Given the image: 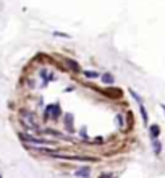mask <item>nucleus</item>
I'll return each mask as SVG.
<instances>
[{
	"label": "nucleus",
	"mask_w": 165,
	"mask_h": 178,
	"mask_svg": "<svg viewBox=\"0 0 165 178\" xmlns=\"http://www.w3.org/2000/svg\"><path fill=\"white\" fill-rule=\"evenodd\" d=\"M21 139L26 141V142H31V144H37V146H42V144H52L54 141H47V139H39V138H34V136H29V134H20Z\"/></svg>",
	"instance_id": "nucleus-1"
},
{
	"label": "nucleus",
	"mask_w": 165,
	"mask_h": 178,
	"mask_svg": "<svg viewBox=\"0 0 165 178\" xmlns=\"http://www.w3.org/2000/svg\"><path fill=\"white\" fill-rule=\"evenodd\" d=\"M63 125L68 133H75V125H73V115L71 113H65L63 115Z\"/></svg>",
	"instance_id": "nucleus-2"
},
{
	"label": "nucleus",
	"mask_w": 165,
	"mask_h": 178,
	"mask_svg": "<svg viewBox=\"0 0 165 178\" xmlns=\"http://www.w3.org/2000/svg\"><path fill=\"white\" fill-rule=\"evenodd\" d=\"M75 175H76L78 178H89V175H91V167H81V168H78L76 172H75Z\"/></svg>",
	"instance_id": "nucleus-3"
},
{
	"label": "nucleus",
	"mask_w": 165,
	"mask_h": 178,
	"mask_svg": "<svg viewBox=\"0 0 165 178\" xmlns=\"http://www.w3.org/2000/svg\"><path fill=\"white\" fill-rule=\"evenodd\" d=\"M139 105V112H141V118H142V123H144L146 126H149V115H147V110L144 107V102L138 104Z\"/></svg>",
	"instance_id": "nucleus-4"
},
{
	"label": "nucleus",
	"mask_w": 165,
	"mask_h": 178,
	"mask_svg": "<svg viewBox=\"0 0 165 178\" xmlns=\"http://www.w3.org/2000/svg\"><path fill=\"white\" fill-rule=\"evenodd\" d=\"M152 151H154V154L159 157V155L162 154V142H160V139L157 138V139H152Z\"/></svg>",
	"instance_id": "nucleus-5"
},
{
	"label": "nucleus",
	"mask_w": 165,
	"mask_h": 178,
	"mask_svg": "<svg viewBox=\"0 0 165 178\" xmlns=\"http://www.w3.org/2000/svg\"><path fill=\"white\" fill-rule=\"evenodd\" d=\"M100 80H102L104 84H113L115 83V76L112 73H104V75H100Z\"/></svg>",
	"instance_id": "nucleus-6"
},
{
	"label": "nucleus",
	"mask_w": 165,
	"mask_h": 178,
	"mask_svg": "<svg viewBox=\"0 0 165 178\" xmlns=\"http://www.w3.org/2000/svg\"><path fill=\"white\" fill-rule=\"evenodd\" d=\"M149 133H150V139H157V138H159V134H160V128H159V125H152V126H149Z\"/></svg>",
	"instance_id": "nucleus-7"
},
{
	"label": "nucleus",
	"mask_w": 165,
	"mask_h": 178,
	"mask_svg": "<svg viewBox=\"0 0 165 178\" xmlns=\"http://www.w3.org/2000/svg\"><path fill=\"white\" fill-rule=\"evenodd\" d=\"M84 78H88V80H96V78H100V73H97V71H92V70H86L83 71Z\"/></svg>",
	"instance_id": "nucleus-8"
},
{
	"label": "nucleus",
	"mask_w": 165,
	"mask_h": 178,
	"mask_svg": "<svg viewBox=\"0 0 165 178\" xmlns=\"http://www.w3.org/2000/svg\"><path fill=\"white\" fill-rule=\"evenodd\" d=\"M54 36H57V37H63V39H71V36L67 34V33H60V31H54Z\"/></svg>",
	"instance_id": "nucleus-9"
},
{
	"label": "nucleus",
	"mask_w": 165,
	"mask_h": 178,
	"mask_svg": "<svg viewBox=\"0 0 165 178\" xmlns=\"http://www.w3.org/2000/svg\"><path fill=\"white\" fill-rule=\"evenodd\" d=\"M67 62H68V67H70L71 70H75V71L80 70V65H78V63H76L75 60H67Z\"/></svg>",
	"instance_id": "nucleus-10"
},
{
	"label": "nucleus",
	"mask_w": 165,
	"mask_h": 178,
	"mask_svg": "<svg viewBox=\"0 0 165 178\" xmlns=\"http://www.w3.org/2000/svg\"><path fill=\"white\" fill-rule=\"evenodd\" d=\"M117 122H118V126H120V128H125V120H123V113H118V115H117Z\"/></svg>",
	"instance_id": "nucleus-11"
},
{
	"label": "nucleus",
	"mask_w": 165,
	"mask_h": 178,
	"mask_svg": "<svg viewBox=\"0 0 165 178\" xmlns=\"http://www.w3.org/2000/svg\"><path fill=\"white\" fill-rule=\"evenodd\" d=\"M128 91H130V94H131V97H133V99H134V101L138 102V104H141V102H142V99H141V97H139L138 94H136V92H134L133 89H128Z\"/></svg>",
	"instance_id": "nucleus-12"
},
{
	"label": "nucleus",
	"mask_w": 165,
	"mask_h": 178,
	"mask_svg": "<svg viewBox=\"0 0 165 178\" xmlns=\"http://www.w3.org/2000/svg\"><path fill=\"white\" fill-rule=\"evenodd\" d=\"M160 107H162V110L165 112V104H160Z\"/></svg>",
	"instance_id": "nucleus-13"
},
{
	"label": "nucleus",
	"mask_w": 165,
	"mask_h": 178,
	"mask_svg": "<svg viewBox=\"0 0 165 178\" xmlns=\"http://www.w3.org/2000/svg\"><path fill=\"white\" fill-rule=\"evenodd\" d=\"M0 178H2V176H0Z\"/></svg>",
	"instance_id": "nucleus-14"
}]
</instances>
